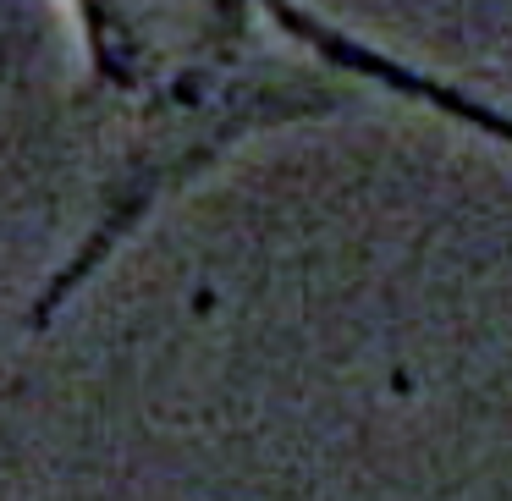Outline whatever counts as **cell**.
<instances>
[{"mask_svg":"<svg viewBox=\"0 0 512 501\" xmlns=\"http://www.w3.org/2000/svg\"><path fill=\"white\" fill-rule=\"evenodd\" d=\"M94 116V182L72 243L23 303L45 336L270 111L259 23L270 0H56Z\"/></svg>","mask_w":512,"mask_h":501,"instance_id":"cell-1","label":"cell"}]
</instances>
